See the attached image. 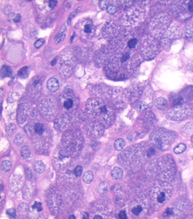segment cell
<instances>
[{
	"label": "cell",
	"instance_id": "6da1fadb",
	"mask_svg": "<svg viewBox=\"0 0 193 219\" xmlns=\"http://www.w3.org/2000/svg\"><path fill=\"white\" fill-rule=\"evenodd\" d=\"M89 116L105 127L109 126L113 119V111L104 102L99 99H91L87 105Z\"/></svg>",
	"mask_w": 193,
	"mask_h": 219
},
{
	"label": "cell",
	"instance_id": "7a4b0ae2",
	"mask_svg": "<svg viewBox=\"0 0 193 219\" xmlns=\"http://www.w3.org/2000/svg\"><path fill=\"white\" fill-rule=\"evenodd\" d=\"M47 87L51 92H56L59 89L60 83L59 81L55 78H51L47 82Z\"/></svg>",
	"mask_w": 193,
	"mask_h": 219
},
{
	"label": "cell",
	"instance_id": "3957f363",
	"mask_svg": "<svg viewBox=\"0 0 193 219\" xmlns=\"http://www.w3.org/2000/svg\"><path fill=\"white\" fill-rule=\"evenodd\" d=\"M111 176L114 179L118 180V179L122 178V176H123V171L121 168L115 167L112 170Z\"/></svg>",
	"mask_w": 193,
	"mask_h": 219
},
{
	"label": "cell",
	"instance_id": "277c9868",
	"mask_svg": "<svg viewBox=\"0 0 193 219\" xmlns=\"http://www.w3.org/2000/svg\"><path fill=\"white\" fill-rule=\"evenodd\" d=\"M34 169L36 173H39V174H41V173L44 172L45 170V166L42 161H37L34 164Z\"/></svg>",
	"mask_w": 193,
	"mask_h": 219
},
{
	"label": "cell",
	"instance_id": "5b68a950",
	"mask_svg": "<svg viewBox=\"0 0 193 219\" xmlns=\"http://www.w3.org/2000/svg\"><path fill=\"white\" fill-rule=\"evenodd\" d=\"M156 107H157L159 109H164L167 107L168 103L167 100L163 98H159L155 102Z\"/></svg>",
	"mask_w": 193,
	"mask_h": 219
},
{
	"label": "cell",
	"instance_id": "8992f818",
	"mask_svg": "<svg viewBox=\"0 0 193 219\" xmlns=\"http://www.w3.org/2000/svg\"><path fill=\"white\" fill-rule=\"evenodd\" d=\"M29 73H30V69L28 66H24L19 70L18 74L20 78L25 79L28 77Z\"/></svg>",
	"mask_w": 193,
	"mask_h": 219
},
{
	"label": "cell",
	"instance_id": "52a82bcc",
	"mask_svg": "<svg viewBox=\"0 0 193 219\" xmlns=\"http://www.w3.org/2000/svg\"><path fill=\"white\" fill-rule=\"evenodd\" d=\"M13 74L12 70L9 66L4 65L1 69V75L2 77H11Z\"/></svg>",
	"mask_w": 193,
	"mask_h": 219
},
{
	"label": "cell",
	"instance_id": "ba28073f",
	"mask_svg": "<svg viewBox=\"0 0 193 219\" xmlns=\"http://www.w3.org/2000/svg\"><path fill=\"white\" fill-rule=\"evenodd\" d=\"M114 145H115V149L117 151H120L124 149L125 146V143L122 139H118L115 141Z\"/></svg>",
	"mask_w": 193,
	"mask_h": 219
},
{
	"label": "cell",
	"instance_id": "9c48e42d",
	"mask_svg": "<svg viewBox=\"0 0 193 219\" xmlns=\"http://www.w3.org/2000/svg\"><path fill=\"white\" fill-rule=\"evenodd\" d=\"M93 178V174L92 172L88 171L84 173L83 176V181L86 184H90L92 182Z\"/></svg>",
	"mask_w": 193,
	"mask_h": 219
},
{
	"label": "cell",
	"instance_id": "30bf717a",
	"mask_svg": "<svg viewBox=\"0 0 193 219\" xmlns=\"http://www.w3.org/2000/svg\"><path fill=\"white\" fill-rule=\"evenodd\" d=\"M186 149V145L185 144L181 143L177 145L174 149V153L176 154H180L185 151Z\"/></svg>",
	"mask_w": 193,
	"mask_h": 219
},
{
	"label": "cell",
	"instance_id": "8fae6325",
	"mask_svg": "<svg viewBox=\"0 0 193 219\" xmlns=\"http://www.w3.org/2000/svg\"><path fill=\"white\" fill-rule=\"evenodd\" d=\"M21 155L24 159H27L30 157L31 152L27 146H24L22 148Z\"/></svg>",
	"mask_w": 193,
	"mask_h": 219
},
{
	"label": "cell",
	"instance_id": "7c38bea8",
	"mask_svg": "<svg viewBox=\"0 0 193 219\" xmlns=\"http://www.w3.org/2000/svg\"><path fill=\"white\" fill-rule=\"evenodd\" d=\"M1 168L3 171L5 172H7L11 169V162L8 160H5L2 162Z\"/></svg>",
	"mask_w": 193,
	"mask_h": 219
},
{
	"label": "cell",
	"instance_id": "4fadbf2b",
	"mask_svg": "<svg viewBox=\"0 0 193 219\" xmlns=\"http://www.w3.org/2000/svg\"><path fill=\"white\" fill-rule=\"evenodd\" d=\"M24 139V137L23 135L19 133V134H18L15 136V139L14 140V143L16 145H19L23 142Z\"/></svg>",
	"mask_w": 193,
	"mask_h": 219
},
{
	"label": "cell",
	"instance_id": "5bb4252c",
	"mask_svg": "<svg viewBox=\"0 0 193 219\" xmlns=\"http://www.w3.org/2000/svg\"><path fill=\"white\" fill-rule=\"evenodd\" d=\"M35 132L39 135H41L44 132V126L41 123H36L34 127Z\"/></svg>",
	"mask_w": 193,
	"mask_h": 219
},
{
	"label": "cell",
	"instance_id": "9a60e30c",
	"mask_svg": "<svg viewBox=\"0 0 193 219\" xmlns=\"http://www.w3.org/2000/svg\"><path fill=\"white\" fill-rule=\"evenodd\" d=\"M107 11L108 14H111V15H113L117 11V7L115 5H112V4H110L109 6H108L107 9Z\"/></svg>",
	"mask_w": 193,
	"mask_h": 219
},
{
	"label": "cell",
	"instance_id": "2e32d148",
	"mask_svg": "<svg viewBox=\"0 0 193 219\" xmlns=\"http://www.w3.org/2000/svg\"><path fill=\"white\" fill-rule=\"evenodd\" d=\"M6 214L10 219H14L16 218V211L14 208H10L6 211Z\"/></svg>",
	"mask_w": 193,
	"mask_h": 219
},
{
	"label": "cell",
	"instance_id": "e0dca14e",
	"mask_svg": "<svg viewBox=\"0 0 193 219\" xmlns=\"http://www.w3.org/2000/svg\"><path fill=\"white\" fill-rule=\"evenodd\" d=\"M109 5L108 1H100L99 2V7L102 10H107Z\"/></svg>",
	"mask_w": 193,
	"mask_h": 219
},
{
	"label": "cell",
	"instance_id": "ac0fdd59",
	"mask_svg": "<svg viewBox=\"0 0 193 219\" xmlns=\"http://www.w3.org/2000/svg\"><path fill=\"white\" fill-rule=\"evenodd\" d=\"M72 106H73V101L70 98L66 100L64 103V106L67 110L71 108L72 107Z\"/></svg>",
	"mask_w": 193,
	"mask_h": 219
},
{
	"label": "cell",
	"instance_id": "d6986e66",
	"mask_svg": "<svg viewBox=\"0 0 193 219\" xmlns=\"http://www.w3.org/2000/svg\"><path fill=\"white\" fill-rule=\"evenodd\" d=\"M142 210L143 209L141 206H135V207H134V208H132L131 211L132 212V214H134L135 215H138L142 211Z\"/></svg>",
	"mask_w": 193,
	"mask_h": 219
},
{
	"label": "cell",
	"instance_id": "ffe728a7",
	"mask_svg": "<svg viewBox=\"0 0 193 219\" xmlns=\"http://www.w3.org/2000/svg\"><path fill=\"white\" fill-rule=\"evenodd\" d=\"M82 168L80 166H77L74 170V174L76 177H80L82 173Z\"/></svg>",
	"mask_w": 193,
	"mask_h": 219
},
{
	"label": "cell",
	"instance_id": "44dd1931",
	"mask_svg": "<svg viewBox=\"0 0 193 219\" xmlns=\"http://www.w3.org/2000/svg\"><path fill=\"white\" fill-rule=\"evenodd\" d=\"M138 40L136 39H132L128 41V45L130 48H133L135 47L136 46Z\"/></svg>",
	"mask_w": 193,
	"mask_h": 219
},
{
	"label": "cell",
	"instance_id": "7402d4cb",
	"mask_svg": "<svg viewBox=\"0 0 193 219\" xmlns=\"http://www.w3.org/2000/svg\"><path fill=\"white\" fill-rule=\"evenodd\" d=\"M32 208L34 209H35L37 210V212H40L41 211H42L43 207H42V204L41 203L39 202H35V204L32 206Z\"/></svg>",
	"mask_w": 193,
	"mask_h": 219
},
{
	"label": "cell",
	"instance_id": "603a6c76",
	"mask_svg": "<svg viewBox=\"0 0 193 219\" xmlns=\"http://www.w3.org/2000/svg\"><path fill=\"white\" fill-rule=\"evenodd\" d=\"M44 42L45 41L43 39H39L37 41H35V43H34V45L36 48H40L44 44Z\"/></svg>",
	"mask_w": 193,
	"mask_h": 219
},
{
	"label": "cell",
	"instance_id": "cb8c5ba5",
	"mask_svg": "<svg viewBox=\"0 0 193 219\" xmlns=\"http://www.w3.org/2000/svg\"><path fill=\"white\" fill-rule=\"evenodd\" d=\"M157 201H158L159 203H163L165 201V195L164 193L163 192H161V193H160V194L157 196Z\"/></svg>",
	"mask_w": 193,
	"mask_h": 219
},
{
	"label": "cell",
	"instance_id": "d4e9b609",
	"mask_svg": "<svg viewBox=\"0 0 193 219\" xmlns=\"http://www.w3.org/2000/svg\"><path fill=\"white\" fill-rule=\"evenodd\" d=\"M173 214V210L172 208H168L167 210H165V211L164 213L163 216L165 218H167V217H169L170 216L172 215Z\"/></svg>",
	"mask_w": 193,
	"mask_h": 219
},
{
	"label": "cell",
	"instance_id": "484cf974",
	"mask_svg": "<svg viewBox=\"0 0 193 219\" xmlns=\"http://www.w3.org/2000/svg\"><path fill=\"white\" fill-rule=\"evenodd\" d=\"M14 131V126L11 124H9L6 128V132L8 135H11Z\"/></svg>",
	"mask_w": 193,
	"mask_h": 219
},
{
	"label": "cell",
	"instance_id": "4316f807",
	"mask_svg": "<svg viewBox=\"0 0 193 219\" xmlns=\"http://www.w3.org/2000/svg\"><path fill=\"white\" fill-rule=\"evenodd\" d=\"M147 107L148 106L144 102H140V103L138 104V109L140 111H144V110L147 109Z\"/></svg>",
	"mask_w": 193,
	"mask_h": 219
},
{
	"label": "cell",
	"instance_id": "83f0119b",
	"mask_svg": "<svg viewBox=\"0 0 193 219\" xmlns=\"http://www.w3.org/2000/svg\"><path fill=\"white\" fill-rule=\"evenodd\" d=\"M118 217L120 219H127V215L125 211H121L118 214Z\"/></svg>",
	"mask_w": 193,
	"mask_h": 219
},
{
	"label": "cell",
	"instance_id": "f1b7e54d",
	"mask_svg": "<svg viewBox=\"0 0 193 219\" xmlns=\"http://www.w3.org/2000/svg\"><path fill=\"white\" fill-rule=\"evenodd\" d=\"M155 153V149L152 148H150L148 150V151H147V155L148 157H151V156H152L153 155H154Z\"/></svg>",
	"mask_w": 193,
	"mask_h": 219
},
{
	"label": "cell",
	"instance_id": "f546056e",
	"mask_svg": "<svg viewBox=\"0 0 193 219\" xmlns=\"http://www.w3.org/2000/svg\"><path fill=\"white\" fill-rule=\"evenodd\" d=\"M92 31V28H91V26L90 24H86L84 26V31L86 33H90Z\"/></svg>",
	"mask_w": 193,
	"mask_h": 219
},
{
	"label": "cell",
	"instance_id": "4dcf8cb0",
	"mask_svg": "<svg viewBox=\"0 0 193 219\" xmlns=\"http://www.w3.org/2000/svg\"><path fill=\"white\" fill-rule=\"evenodd\" d=\"M129 57H130L129 54L128 53H125L124 55L122 56V57H121V62H125L126 61H127V60L129 59Z\"/></svg>",
	"mask_w": 193,
	"mask_h": 219
},
{
	"label": "cell",
	"instance_id": "1f68e13d",
	"mask_svg": "<svg viewBox=\"0 0 193 219\" xmlns=\"http://www.w3.org/2000/svg\"><path fill=\"white\" fill-rule=\"evenodd\" d=\"M183 102V99H182V98H178L176 99L175 101H174V106H177V105H180Z\"/></svg>",
	"mask_w": 193,
	"mask_h": 219
},
{
	"label": "cell",
	"instance_id": "d6a6232c",
	"mask_svg": "<svg viewBox=\"0 0 193 219\" xmlns=\"http://www.w3.org/2000/svg\"><path fill=\"white\" fill-rule=\"evenodd\" d=\"M57 3V1H55V0H51L49 1V7L53 9V8L55 7Z\"/></svg>",
	"mask_w": 193,
	"mask_h": 219
},
{
	"label": "cell",
	"instance_id": "836d02e7",
	"mask_svg": "<svg viewBox=\"0 0 193 219\" xmlns=\"http://www.w3.org/2000/svg\"><path fill=\"white\" fill-rule=\"evenodd\" d=\"M20 19H21V16L20 15V14H17V15L15 16V17L14 18V21L15 23H18L20 21Z\"/></svg>",
	"mask_w": 193,
	"mask_h": 219
},
{
	"label": "cell",
	"instance_id": "e575fe53",
	"mask_svg": "<svg viewBox=\"0 0 193 219\" xmlns=\"http://www.w3.org/2000/svg\"><path fill=\"white\" fill-rule=\"evenodd\" d=\"M188 7L189 11L193 12V1H191L188 5Z\"/></svg>",
	"mask_w": 193,
	"mask_h": 219
},
{
	"label": "cell",
	"instance_id": "d590c367",
	"mask_svg": "<svg viewBox=\"0 0 193 219\" xmlns=\"http://www.w3.org/2000/svg\"><path fill=\"white\" fill-rule=\"evenodd\" d=\"M65 35H60L59 37H57V38H56V40H57V42H60V41L63 40L64 38H65Z\"/></svg>",
	"mask_w": 193,
	"mask_h": 219
},
{
	"label": "cell",
	"instance_id": "8d00e7d4",
	"mask_svg": "<svg viewBox=\"0 0 193 219\" xmlns=\"http://www.w3.org/2000/svg\"><path fill=\"white\" fill-rule=\"evenodd\" d=\"M88 214L87 212H83L82 219H88Z\"/></svg>",
	"mask_w": 193,
	"mask_h": 219
},
{
	"label": "cell",
	"instance_id": "74e56055",
	"mask_svg": "<svg viewBox=\"0 0 193 219\" xmlns=\"http://www.w3.org/2000/svg\"><path fill=\"white\" fill-rule=\"evenodd\" d=\"M190 187L191 189L193 190V178L191 179V180L190 181Z\"/></svg>",
	"mask_w": 193,
	"mask_h": 219
},
{
	"label": "cell",
	"instance_id": "f35d334b",
	"mask_svg": "<svg viewBox=\"0 0 193 219\" xmlns=\"http://www.w3.org/2000/svg\"><path fill=\"white\" fill-rule=\"evenodd\" d=\"M93 219H103V218L101 216L96 215L95 216H94V218H93Z\"/></svg>",
	"mask_w": 193,
	"mask_h": 219
},
{
	"label": "cell",
	"instance_id": "ab89813d",
	"mask_svg": "<svg viewBox=\"0 0 193 219\" xmlns=\"http://www.w3.org/2000/svg\"><path fill=\"white\" fill-rule=\"evenodd\" d=\"M56 62H57V60H56V59L53 60V61L51 62V65H55V64H56Z\"/></svg>",
	"mask_w": 193,
	"mask_h": 219
},
{
	"label": "cell",
	"instance_id": "60d3db41",
	"mask_svg": "<svg viewBox=\"0 0 193 219\" xmlns=\"http://www.w3.org/2000/svg\"><path fill=\"white\" fill-rule=\"evenodd\" d=\"M68 219H75V217L74 215H71L70 216Z\"/></svg>",
	"mask_w": 193,
	"mask_h": 219
}]
</instances>
